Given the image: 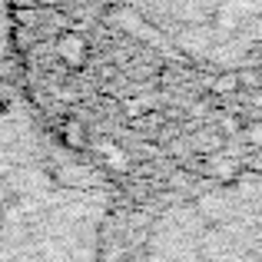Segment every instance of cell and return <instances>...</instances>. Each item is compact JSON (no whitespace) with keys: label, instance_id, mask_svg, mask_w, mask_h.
Here are the masks:
<instances>
[{"label":"cell","instance_id":"obj_1","mask_svg":"<svg viewBox=\"0 0 262 262\" xmlns=\"http://www.w3.org/2000/svg\"><path fill=\"white\" fill-rule=\"evenodd\" d=\"M110 196L0 80V262H103Z\"/></svg>","mask_w":262,"mask_h":262},{"label":"cell","instance_id":"obj_2","mask_svg":"<svg viewBox=\"0 0 262 262\" xmlns=\"http://www.w3.org/2000/svg\"><path fill=\"white\" fill-rule=\"evenodd\" d=\"M140 262H262V169L166 206L143 236Z\"/></svg>","mask_w":262,"mask_h":262},{"label":"cell","instance_id":"obj_3","mask_svg":"<svg viewBox=\"0 0 262 262\" xmlns=\"http://www.w3.org/2000/svg\"><path fill=\"white\" fill-rule=\"evenodd\" d=\"M160 47L199 67L243 70L262 57V0H110Z\"/></svg>","mask_w":262,"mask_h":262},{"label":"cell","instance_id":"obj_4","mask_svg":"<svg viewBox=\"0 0 262 262\" xmlns=\"http://www.w3.org/2000/svg\"><path fill=\"white\" fill-rule=\"evenodd\" d=\"M10 60V0H0V73Z\"/></svg>","mask_w":262,"mask_h":262},{"label":"cell","instance_id":"obj_5","mask_svg":"<svg viewBox=\"0 0 262 262\" xmlns=\"http://www.w3.org/2000/svg\"><path fill=\"white\" fill-rule=\"evenodd\" d=\"M259 63H262V57H259Z\"/></svg>","mask_w":262,"mask_h":262}]
</instances>
